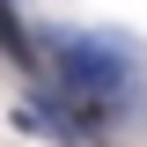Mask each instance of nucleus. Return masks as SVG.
<instances>
[{
  "label": "nucleus",
  "instance_id": "nucleus-1",
  "mask_svg": "<svg viewBox=\"0 0 147 147\" xmlns=\"http://www.w3.org/2000/svg\"><path fill=\"white\" fill-rule=\"evenodd\" d=\"M37 66L59 81V103L81 125L103 118H140L147 110V52L125 30H37Z\"/></svg>",
  "mask_w": 147,
  "mask_h": 147
}]
</instances>
